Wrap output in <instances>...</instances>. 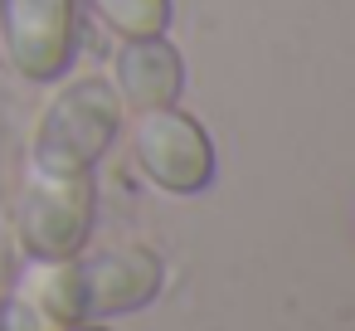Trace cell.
Here are the masks:
<instances>
[{"instance_id": "cell-6", "label": "cell", "mask_w": 355, "mask_h": 331, "mask_svg": "<svg viewBox=\"0 0 355 331\" xmlns=\"http://www.w3.org/2000/svg\"><path fill=\"white\" fill-rule=\"evenodd\" d=\"M180 88H185V64L166 35L122 40V49L112 54V93L122 98V108H132V112L171 108L180 98Z\"/></svg>"}, {"instance_id": "cell-3", "label": "cell", "mask_w": 355, "mask_h": 331, "mask_svg": "<svg viewBox=\"0 0 355 331\" xmlns=\"http://www.w3.org/2000/svg\"><path fill=\"white\" fill-rule=\"evenodd\" d=\"M132 161L166 195H200L214 180V142L175 103L137 112V122H132Z\"/></svg>"}, {"instance_id": "cell-4", "label": "cell", "mask_w": 355, "mask_h": 331, "mask_svg": "<svg viewBox=\"0 0 355 331\" xmlns=\"http://www.w3.org/2000/svg\"><path fill=\"white\" fill-rule=\"evenodd\" d=\"M78 49L73 0H0V54L30 83H54Z\"/></svg>"}, {"instance_id": "cell-8", "label": "cell", "mask_w": 355, "mask_h": 331, "mask_svg": "<svg viewBox=\"0 0 355 331\" xmlns=\"http://www.w3.org/2000/svg\"><path fill=\"white\" fill-rule=\"evenodd\" d=\"M0 331H54L20 292H10V297H0Z\"/></svg>"}, {"instance_id": "cell-1", "label": "cell", "mask_w": 355, "mask_h": 331, "mask_svg": "<svg viewBox=\"0 0 355 331\" xmlns=\"http://www.w3.org/2000/svg\"><path fill=\"white\" fill-rule=\"evenodd\" d=\"M122 127V98L112 93L107 78H78L69 83L35 127V171L44 176H78L93 171L103 161V151L112 146Z\"/></svg>"}, {"instance_id": "cell-10", "label": "cell", "mask_w": 355, "mask_h": 331, "mask_svg": "<svg viewBox=\"0 0 355 331\" xmlns=\"http://www.w3.org/2000/svg\"><path fill=\"white\" fill-rule=\"evenodd\" d=\"M350 224H355V205H350Z\"/></svg>"}, {"instance_id": "cell-2", "label": "cell", "mask_w": 355, "mask_h": 331, "mask_svg": "<svg viewBox=\"0 0 355 331\" xmlns=\"http://www.w3.org/2000/svg\"><path fill=\"white\" fill-rule=\"evenodd\" d=\"M93 205H98L93 171H78V176L35 171L15 200V244L25 248V258H40V263L83 253L93 234Z\"/></svg>"}, {"instance_id": "cell-9", "label": "cell", "mask_w": 355, "mask_h": 331, "mask_svg": "<svg viewBox=\"0 0 355 331\" xmlns=\"http://www.w3.org/2000/svg\"><path fill=\"white\" fill-rule=\"evenodd\" d=\"M64 331H103V326H83V321H73V326H64Z\"/></svg>"}, {"instance_id": "cell-5", "label": "cell", "mask_w": 355, "mask_h": 331, "mask_svg": "<svg viewBox=\"0 0 355 331\" xmlns=\"http://www.w3.org/2000/svg\"><path fill=\"white\" fill-rule=\"evenodd\" d=\"M69 263H73V297H78L83 321L146 307L166 278V263L146 244H112L98 253H73Z\"/></svg>"}, {"instance_id": "cell-7", "label": "cell", "mask_w": 355, "mask_h": 331, "mask_svg": "<svg viewBox=\"0 0 355 331\" xmlns=\"http://www.w3.org/2000/svg\"><path fill=\"white\" fill-rule=\"evenodd\" d=\"M93 10L122 40L166 35V25H171V0H93Z\"/></svg>"}]
</instances>
